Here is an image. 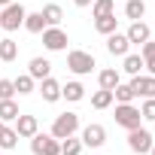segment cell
I'll return each instance as SVG.
<instances>
[{
    "label": "cell",
    "instance_id": "6da1fadb",
    "mask_svg": "<svg viewBox=\"0 0 155 155\" xmlns=\"http://www.w3.org/2000/svg\"><path fill=\"white\" fill-rule=\"evenodd\" d=\"M76 131H79V116H76V113H61V116H55L49 134L55 140H64V137H73Z\"/></svg>",
    "mask_w": 155,
    "mask_h": 155
},
{
    "label": "cell",
    "instance_id": "7a4b0ae2",
    "mask_svg": "<svg viewBox=\"0 0 155 155\" xmlns=\"http://www.w3.org/2000/svg\"><path fill=\"white\" fill-rule=\"evenodd\" d=\"M25 15H28V9L21 3H6L3 12H0V31H18L25 25Z\"/></svg>",
    "mask_w": 155,
    "mask_h": 155
},
{
    "label": "cell",
    "instance_id": "3957f363",
    "mask_svg": "<svg viewBox=\"0 0 155 155\" xmlns=\"http://www.w3.org/2000/svg\"><path fill=\"white\" fill-rule=\"evenodd\" d=\"M97 64H94V55H88V52H82V49H73L70 55H67V70H73L76 76H85V73H91Z\"/></svg>",
    "mask_w": 155,
    "mask_h": 155
},
{
    "label": "cell",
    "instance_id": "277c9868",
    "mask_svg": "<svg viewBox=\"0 0 155 155\" xmlns=\"http://www.w3.org/2000/svg\"><path fill=\"white\" fill-rule=\"evenodd\" d=\"M31 152L34 155H61V140H55L52 134H34L31 137Z\"/></svg>",
    "mask_w": 155,
    "mask_h": 155
},
{
    "label": "cell",
    "instance_id": "5b68a950",
    "mask_svg": "<svg viewBox=\"0 0 155 155\" xmlns=\"http://www.w3.org/2000/svg\"><path fill=\"white\" fill-rule=\"evenodd\" d=\"M140 110L134 107V104H116V125H122L125 131H134V128H140Z\"/></svg>",
    "mask_w": 155,
    "mask_h": 155
},
{
    "label": "cell",
    "instance_id": "8992f818",
    "mask_svg": "<svg viewBox=\"0 0 155 155\" xmlns=\"http://www.w3.org/2000/svg\"><path fill=\"white\" fill-rule=\"evenodd\" d=\"M152 143H155V137H152L146 128H134V131H128V146H131L137 155H146V152L152 149Z\"/></svg>",
    "mask_w": 155,
    "mask_h": 155
},
{
    "label": "cell",
    "instance_id": "52a82bcc",
    "mask_svg": "<svg viewBox=\"0 0 155 155\" xmlns=\"http://www.w3.org/2000/svg\"><path fill=\"white\" fill-rule=\"evenodd\" d=\"M67 34L61 31V28H46L43 31V46L49 49V52H61V49H67Z\"/></svg>",
    "mask_w": 155,
    "mask_h": 155
},
{
    "label": "cell",
    "instance_id": "ba28073f",
    "mask_svg": "<svg viewBox=\"0 0 155 155\" xmlns=\"http://www.w3.org/2000/svg\"><path fill=\"white\" fill-rule=\"evenodd\" d=\"M104 143H107V131H104V125H88V128H82V146L101 149Z\"/></svg>",
    "mask_w": 155,
    "mask_h": 155
},
{
    "label": "cell",
    "instance_id": "9c48e42d",
    "mask_svg": "<svg viewBox=\"0 0 155 155\" xmlns=\"http://www.w3.org/2000/svg\"><path fill=\"white\" fill-rule=\"evenodd\" d=\"M131 88H134V94L137 97H155V76L149 73V76H134L131 79Z\"/></svg>",
    "mask_w": 155,
    "mask_h": 155
},
{
    "label": "cell",
    "instance_id": "30bf717a",
    "mask_svg": "<svg viewBox=\"0 0 155 155\" xmlns=\"http://www.w3.org/2000/svg\"><path fill=\"white\" fill-rule=\"evenodd\" d=\"M125 37H128V43H131V46H134V43H137V46H143V43L152 37V31H149V25L140 18V21H134V25L128 28V34H125Z\"/></svg>",
    "mask_w": 155,
    "mask_h": 155
},
{
    "label": "cell",
    "instance_id": "8fae6325",
    "mask_svg": "<svg viewBox=\"0 0 155 155\" xmlns=\"http://www.w3.org/2000/svg\"><path fill=\"white\" fill-rule=\"evenodd\" d=\"M128 49H131V43H128V37H125V34H119V31H116V34H110V37H107V52H110V55L125 58V55H128Z\"/></svg>",
    "mask_w": 155,
    "mask_h": 155
},
{
    "label": "cell",
    "instance_id": "7c38bea8",
    "mask_svg": "<svg viewBox=\"0 0 155 155\" xmlns=\"http://www.w3.org/2000/svg\"><path fill=\"white\" fill-rule=\"evenodd\" d=\"M37 131H40V122H37V116H21V113H18V119H15V134L31 140Z\"/></svg>",
    "mask_w": 155,
    "mask_h": 155
},
{
    "label": "cell",
    "instance_id": "4fadbf2b",
    "mask_svg": "<svg viewBox=\"0 0 155 155\" xmlns=\"http://www.w3.org/2000/svg\"><path fill=\"white\" fill-rule=\"evenodd\" d=\"M116 28H119L116 12H110V15H97V18H94V31H97V34H104V37L116 34Z\"/></svg>",
    "mask_w": 155,
    "mask_h": 155
},
{
    "label": "cell",
    "instance_id": "5bb4252c",
    "mask_svg": "<svg viewBox=\"0 0 155 155\" xmlns=\"http://www.w3.org/2000/svg\"><path fill=\"white\" fill-rule=\"evenodd\" d=\"M28 73L34 76V79H40V82H43L46 76L52 73V64H49L46 58H31V64H28Z\"/></svg>",
    "mask_w": 155,
    "mask_h": 155
},
{
    "label": "cell",
    "instance_id": "9a60e30c",
    "mask_svg": "<svg viewBox=\"0 0 155 155\" xmlns=\"http://www.w3.org/2000/svg\"><path fill=\"white\" fill-rule=\"evenodd\" d=\"M40 94H43V101H46V104H55V101L61 97V85L52 79V76H46L43 85H40Z\"/></svg>",
    "mask_w": 155,
    "mask_h": 155
},
{
    "label": "cell",
    "instance_id": "2e32d148",
    "mask_svg": "<svg viewBox=\"0 0 155 155\" xmlns=\"http://www.w3.org/2000/svg\"><path fill=\"white\" fill-rule=\"evenodd\" d=\"M25 31H31V34H43L49 25H46V18H43V12H28L25 15V25H21Z\"/></svg>",
    "mask_w": 155,
    "mask_h": 155
},
{
    "label": "cell",
    "instance_id": "e0dca14e",
    "mask_svg": "<svg viewBox=\"0 0 155 155\" xmlns=\"http://www.w3.org/2000/svg\"><path fill=\"white\" fill-rule=\"evenodd\" d=\"M97 82H101V88H107V91H113L119 82H122V73L119 70H113V67H107V70H101V76H97Z\"/></svg>",
    "mask_w": 155,
    "mask_h": 155
},
{
    "label": "cell",
    "instance_id": "ac0fdd59",
    "mask_svg": "<svg viewBox=\"0 0 155 155\" xmlns=\"http://www.w3.org/2000/svg\"><path fill=\"white\" fill-rule=\"evenodd\" d=\"M40 12H43V18H46V25H49V28H58V25H61V18H64V12H61V6H58V3H49V6H43Z\"/></svg>",
    "mask_w": 155,
    "mask_h": 155
},
{
    "label": "cell",
    "instance_id": "d6986e66",
    "mask_svg": "<svg viewBox=\"0 0 155 155\" xmlns=\"http://www.w3.org/2000/svg\"><path fill=\"white\" fill-rule=\"evenodd\" d=\"M15 119H18V104L12 97L0 101V122H15Z\"/></svg>",
    "mask_w": 155,
    "mask_h": 155
},
{
    "label": "cell",
    "instance_id": "ffe728a7",
    "mask_svg": "<svg viewBox=\"0 0 155 155\" xmlns=\"http://www.w3.org/2000/svg\"><path fill=\"white\" fill-rule=\"evenodd\" d=\"M61 97H67V101H82L85 97V88H82V82H67V85H61Z\"/></svg>",
    "mask_w": 155,
    "mask_h": 155
},
{
    "label": "cell",
    "instance_id": "44dd1931",
    "mask_svg": "<svg viewBox=\"0 0 155 155\" xmlns=\"http://www.w3.org/2000/svg\"><path fill=\"white\" fill-rule=\"evenodd\" d=\"M125 15L131 21H140L146 15V3H143V0H125Z\"/></svg>",
    "mask_w": 155,
    "mask_h": 155
},
{
    "label": "cell",
    "instance_id": "7402d4cb",
    "mask_svg": "<svg viewBox=\"0 0 155 155\" xmlns=\"http://www.w3.org/2000/svg\"><path fill=\"white\" fill-rule=\"evenodd\" d=\"M122 70H125L128 76H140V73H143V55H125Z\"/></svg>",
    "mask_w": 155,
    "mask_h": 155
},
{
    "label": "cell",
    "instance_id": "603a6c76",
    "mask_svg": "<svg viewBox=\"0 0 155 155\" xmlns=\"http://www.w3.org/2000/svg\"><path fill=\"white\" fill-rule=\"evenodd\" d=\"M140 49H143V67L155 76V40H146Z\"/></svg>",
    "mask_w": 155,
    "mask_h": 155
},
{
    "label": "cell",
    "instance_id": "cb8c5ba5",
    "mask_svg": "<svg viewBox=\"0 0 155 155\" xmlns=\"http://www.w3.org/2000/svg\"><path fill=\"white\" fill-rule=\"evenodd\" d=\"M137 94H134V88H131V82L125 85V82H119L116 88H113V101H119V104H131Z\"/></svg>",
    "mask_w": 155,
    "mask_h": 155
},
{
    "label": "cell",
    "instance_id": "d4e9b609",
    "mask_svg": "<svg viewBox=\"0 0 155 155\" xmlns=\"http://www.w3.org/2000/svg\"><path fill=\"white\" fill-rule=\"evenodd\" d=\"M18 58V43L15 40H0V61H15Z\"/></svg>",
    "mask_w": 155,
    "mask_h": 155
},
{
    "label": "cell",
    "instance_id": "484cf974",
    "mask_svg": "<svg viewBox=\"0 0 155 155\" xmlns=\"http://www.w3.org/2000/svg\"><path fill=\"white\" fill-rule=\"evenodd\" d=\"M110 104H113V91L101 88V91H94V94H91V107H94V110H107Z\"/></svg>",
    "mask_w": 155,
    "mask_h": 155
},
{
    "label": "cell",
    "instance_id": "4316f807",
    "mask_svg": "<svg viewBox=\"0 0 155 155\" xmlns=\"http://www.w3.org/2000/svg\"><path fill=\"white\" fill-rule=\"evenodd\" d=\"M116 9V0H91V15H110Z\"/></svg>",
    "mask_w": 155,
    "mask_h": 155
},
{
    "label": "cell",
    "instance_id": "83f0119b",
    "mask_svg": "<svg viewBox=\"0 0 155 155\" xmlns=\"http://www.w3.org/2000/svg\"><path fill=\"white\" fill-rule=\"evenodd\" d=\"M15 146H18L15 128H3V131H0V149H15Z\"/></svg>",
    "mask_w": 155,
    "mask_h": 155
},
{
    "label": "cell",
    "instance_id": "f1b7e54d",
    "mask_svg": "<svg viewBox=\"0 0 155 155\" xmlns=\"http://www.w3.org/2000/svg\"><path fill=\"white\" fill-rule=\"evenodd\" d=\"M12 85H15V94H31L34 91V76L25 73V76H18V79H12Z\"/></svg>",
    "mask_w": 155,
    "mask_h": 155
},
{
    "label": "cell",
    "instance_id": "f546056e",
    "mask_svg": "<svg viewBox=\"0 0 155 155\" xmlns=\"http://www.w3.org/2000/svg\"><path fill=\"white\" fill-rule=\"evenodd\" d=\"M79 152H82V140H76V137L61 140V155H79Z\"/></svg>",
    "mask_w": 155,
    "mask_h": 155
},
{
    "label": "cell",
    "instance_id": "4dcf8cb0",
    "mask_svg": "<svg viewBox=\"0 0 155 155\" xmlns=\"http://www.w3.org/2000/svg\"><path fill=\"white\" fill-rule=\"evenodd\" d=\"M140 116L155 122V97H143V107H140Z\"/></svg>",
    "mask_w": 155,
    "mask_h": 155
},
{
    "label": "cell",
    "instance_id": "1f68e13d",
    "mask_svg": "<svg viewBox=\"0 0 155 155\" xmlns=\"http://www.w3.org/2000/svg\"><path fill=\"white\" fill-rule=\"evenodd\" d=\"M12 94H15L12 79H0V101H6V97H12Z\"/></svg>",
    "mask_w": 155,
    "mask_h": 155
},
{
    "label": "cell",
    "instance_id": "d6a6232c",
    "mask_svg": "<svg viewBox=\"0 0 155 155\" xmlns=\"http://www.w3.org/2000/svg\"><path fill=\"white\" fill-rule=\"evenodd\" d=\"M76 6H91V0H73Z\"/></svg>",
    "mask_w": 155,
    "mask_h": 155
},
{
    "label": "cell",
    "instance_id": "836d02e7",
    "mask_svg": "<svg viewBox=\"0 0 155 155\" xmlns=\"http://www.w3.org/2000/svg\"><path fill=\"white\" fill-rule=\"evenodd\" d=\"M6 3H12V0H0V6H6Z\"/></svg>",
    "mask_w": 155,
    "mask_h": 155
},
{
    "label": "cell",
    "instance_id": "e575fe53",
    "mask_svg": "<svg viewBox=\"0 0 155 155\" xmlns=\"http://www.w3.org/2000/svg\"><path fill=\"white\" fill-rule=\"evenodd\" d=\"M149 155H155V143H152V149H149Z\"/></svg>",
    "mask_w": 155,
    "mask_h": 155
},
{
    "label": "cell",
    "instance_id": "d590c367",
    "mask_svg": "<svg viewBox=\"0 0 155 155\" xmlns=\"http://www.w3.org/2000/svg\"><path fill=\"white\" fill-rule=\"evenodd\" d=\"M3 128H6V122H0V131H3Z\"/></svg>",
    "mask_w": 155,
    "mask_h": 155
}]
</instances>
